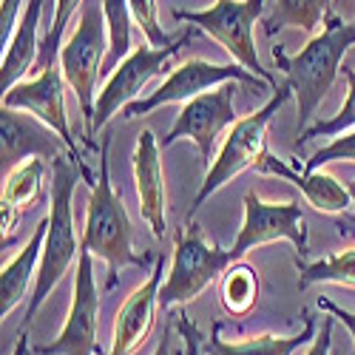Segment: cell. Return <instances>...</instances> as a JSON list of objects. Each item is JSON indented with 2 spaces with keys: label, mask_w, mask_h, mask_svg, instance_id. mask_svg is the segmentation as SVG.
<instances>
[{
  "label": "cell",
  "mask_w": 355,
  "mask_h": 355,
  "mask_svg": "<svg viewBox=\"0 0 355 355\" xmlns=\"http://www.w3.org/2000/svg\"><path fill=\"white\" fill-rule=\"evenodd\" d=\"M233 250H222L208 245L193 222L176 230L173 236V259L168 279L159 287V307L168 310L173 304H188L208 287L227 264H233Z\"/></svg>",
  "instance_id": "cell-7"
},
{
  "label": "cell",
  "mask_w": 355,
  "mask_h": 355,
  "mask_svg": "<svg viewBox=\"0 0 355 355\" xmlns=\"http://www.w3.org/2000/svg\"><path fill=\"white\" fill-rule=\"evenodd\" d=\"M347 191H349L352 205H355V182H349V185H347ZM341 230H355V214H352V216H347V222H341Z\"/></svg>",
  "instance_id": "cell-35"
},
{
  "label": "cell",
  "mask_w": 355,
  "mask_h": 355,
  "mask_svg": "<svg viewBox=\"0 0 355 355\" xmlns=\"http://www.w3.org/2000/svg\"><path fill=\"white\" fill-rule=\"evenodd\" d=\"M77 173H80V168H74L69 162V157L54 159L49 230H46V242H43V253H40V264H37V279H35V287H32V302H28L23 330L32 324V318L37 315L43 302L51 295V290L69 273L71 261L80 259V245L83 242L74 236V214H71Z\"/></svg>",
  "instance_id": "cell-3"
},
{
  "label": "cell",
  "mask_w": 355,
  "mask_h": 355,
  "mask_svg": "<svg viewBox=\"0 0 355 355\" xmlns=\"http://www.w3.org/2000/svg\"><path fill=\"white\" fill-rule=\"evenodd\" d=\"M299 290H307L318 282H333V284H355V248L341 250L336 256H327L313 264H299Z\"/></svg>",
  "instance_id": "cell-25"
},
{
  "label": "cell",
  "mask_w": 355,
  "mask_h": 355,
  "mask_svg": "<svg viewBox=\"0 0 355 355\" xmlns=\"http://www.w3.org/2000/svg\"><path fill=\"white\" fill-rule=\"evenodd\" d=\"M227 80H239V83H248V85H256L259 92L264 85L261 77H256L253 71H248L245 66L239 63H208V60H188L182 66H176L165 83L151 92L145 100H134L123 108V116L125 120H134V116H142V114H151L154 108L159 105H168V103H188L205 92H211V88L227 83Z\"/></svg>",
  "instance_id": "cell-8"
},
{
  "label": "cell",
  "mask_w": 355,
  "mask_h": 355,
  "mask_svg": "<svg viewBox=\"0 0 355 355\" xmlns=\"http://www.w3.org/2000/svg\"><path fill=\"white\" fill-rule=\"evenodd\" d=\"M97 327H100V295L92 268V250L80 245L77 259V279H74V295L71 310L63 324L60 336L51 344H37L35 352L40 355H100L97 347Z\"/></svg>",
  "instance_id": "cell-12"
},
{
  "label": "cell",
  "mask_w": 355,
  "mask_h": 355,
  "mask_svg": "<svg viewBox=\"0 0 355 355\" xmlns=\"http://www.w3.org/2000/svg\"><path fill=\"white\" fill-rule=\"evenodd\" d=\"M259 302V273L256 268L245 264L242 259L230 264V270L222 282V304L230 315L245 318Z\"/></svg>",
  "instance_id": "cell-22"
},
{
  "label": "cell",
  "mask_w": 355,
  "mask_h": 355,
  "mask_svg": "<svg viewBox=\"0 0 355 355\" xmlns=\"http://www.w3.org/2000/svg\"><path fill=\"white\" fill-rule=\"evenodd\" d=\"M46 230H49V216L37 222L28 245L0 270V315H9L28 290V282L37 279V264H40V253H43V242H46Z\"/></svg>",
  "instance_id": "cell-19"
},
{
  "label": "cell",
  "mask_w": 355,
  "mask_h": 355,
  "mask_svg": "<svg viewBox=\"0 0 355 355\" xmlns=\"http://www.w3.org/2000/svg\"><path fill=\"white\" fill-rule=\"evenodd\" d=\"M245 222L239 227V236L233 242V256L239 261L248 250L268 245L276 239H287L293 242L299 261L307 256V227H304V216H302V205L299 202H264L256 191H248L245 199Z\"/></svg>",
  "instance_id": "cell-11"
},
{
  "label": "cell",
  "mask_w": 355,
  "mask_h": 355,
  "mask_svg": "<svg viewBox=\"0 0 355 355\" xmlns=\"http://www.w3.org/2000/svg\"><path fill=\"white\" fill-rule=\"evenodd\" d=\"M176 333H180L182 341H185V355H202L205 338H202L199 327H196V324L185 313H176Z\"/></svg>",
  "instance_id": "cell-30"
},
{
  "label": "cell",
  "mask_w": 355,
  "mask_h": 355,
  "mask_svg": "<svg viewBox=\"0 0 355 355\" xmlns=\"http://www.w3.org/2000/svg\"><path fill=\"white\" fill-rule=\"evenodd\" d=\"M344 77H347V83H349V94H347L341 111H338L336 116H330V120H321V123H315L313 128H307L299 139H295V148H304V142L313 139V137H336V134H344V131L355 128V69L347 66V69H344Z\"/></svg>",
  "instance_id": "cell-26"
},
{
  "label": "cell",
  "mask_w": 355,
  "mask_h": 355,
  "mask_svg": "<svg viewBox=\"0 0 355 355\" xmlns=\"http://www.w3.org/2000/svg\"><path fill=\"white\" fill-rule=\"evenodd\" d=\"M264 3H268V0H216V3L211 9H205V12L176 9L173 17L196 23L205 35H211L233 57V63L245 66L248 71H253L264 83H270V88L276 92L279 83L270 74V69L261 66L259 51H256V40H253V26L261 17Z\"/></svg>",
  "instance_id": "cell-6"
},
{
  "label": "cell",
  "mask_w": 355,
  "mask_h": 355,
  "mask_svg": "<svg viewBox=\"0 0 355 355\" xmlns=\"http://www.w3.org/2000/svg\"><path fill=\"white\" fill-rule=\"evenodd\" d=\"M219 330H222V324L216 321L214 330H211V338H205V352H208V355H293L302 344L313 341L315 324H313L310 313H304V330L302 333L287 336V338L264 333L259 338H245V341H236V344L222 341Z\"/></svg>",
  "instance_id": "cell-20"
},
{
  "label": "cell",
  "mask_w": 355,
  "mask_h": 355,
  "mask_svg": "<svg viewBox=\"0 0 355 355\" xmlns=\"http://www.w3.org/2000/svg\"><path fill=\"white\" fill-rule=\"evenodd\" d=\"M83 3H85V0H57V3H54V20H51V28H49V35H46L40 69L57 63V54H60V40H63V32H66V23L71 20L74 9L83 6Z\"/></svg>",
  "instance_id": "cell-27"
},
{
  "label": "cell",
  "mask_w": 355,
  "mask_h": 355,
  "mask_svg": "<svg viewBox=\"0 0 355 355\" xmlns=\"http://www.w3.org/2000/svg\"><path fill=\"white\" fill-rule=\"evenodd\" d=\"M333 327H336V315H324V324H321V330L318 336L313 338L307 355H330V344H333Z\"/></svg>",
  "instance_id": "cell-32"
},
{
  "label": "cell",
  "mask_w": 355,
  "mask_h": 355,
  "mask_svg": "<svg viewBox=\"0 0 355 355\" xmlns=\"http://www.w3.org/2000/svg\"><path fill=\"white\" fill-rule=\"evenodd\" d=\"M154 355H171V330H168V327H165V333H162V338H159Z\"/></svg>",
  "instance_id": "cell-34"
},
{
  "label": "cell",
  "mask_w": 355,
  "mask_h": 355,
  "mask_svg": "<svg viewBox=\"0 0 355 355\" xmlns=\"http://www.w3.org/2000/svg\"><path fill=\"white\" fill-rule=\"evenodd\" d=\"M20 3H23V0H3V3H0V43H3V49L12 40L15 28L20 23V17H17Z\"/></svg>",
  "instance_id": "cell-31"
},
{
  "label": "cell",
  "mask_w": 355,
  "mask_h": 355,
  "mask_svg": "<svg viewBox=\"0 0 355 355\" xmlns=\"http://www.w3.org/2000/svg\"><path fill=\"white\" fill-rule=\"evenodd\" d=\"M185 43H191V32L182 35V37H176L171 46H151V43L137 46L125 57V60L108 74L103 92L97 94V120H94V128L100 131L116 111L125 108L128 103H134L151 77L168 71V60Z\"/></svg>",
  "instance_id": "cell-10"
},
{
  "label": "cell",
  "mask_w": 355,
  "mask_h": 355,
  "mask_svg": "<svg viewBox=\"0 0 355 355\" xmlns=\"http://www.w3.org/2000/svg\"><path fill=\"white\" fill-rule=\"evenodd\" d=\"M43 15V0H28L26 9L20 12V23L15 28L12 40L3 49V60H0V92H12L20 83V77L37 63V28Z\"/></svg>",
  "instance_id": "cell-18"
},
{
  "label": "cell",
  "mask_w": 355,
  "mask_h": 355,
  "mask_svg": "<svg viewBox=\"0 0 355 355\" xmlns=\"http://www.w3.org/2000/svg\"><path fill=\"white\" fill-rule=\"evenodd\" d=\"M338 159L355 162V131H347L344 137H336L333 142H327L324 148H318V151L313 154V159H307L304 171H318L321 165L338 162Z\"/></svg>",
  "instance_id": "cell-29"
},
{
  "label": "cell",
  "mask_w": 355,
  "mask_h": 355,
  "mask_svg": "<svg viewBox=\"0 0 355 355\" xmlns=\"http://www.w3.org/2000/svg\"><path fill=\"white\" fill-rule=\"evenodd\" d=\"M253 168H256L259 173L279 176V180H287V182H293L295 188H302V193L307 196V202L313 205L315 211H321V214H344L349 205H352L349 191H347L341 182H336V176L318 173V171H304V173H299V171H293L287 162L276 159L270 151H264V154L256 159Z\"/></svg>",
  "instance_id": "cell-17"
},
{
  "label": "cell",
  "mask_w": 355,
  "mask_h": 355,
  "mask_svg": "<svg viewBox=\"0 0 355 355\" xmlns=\"http://www.w3.org/2000/svg\"><path fill=\"white\" fill-rule=\"evenodd\" d=\"M290 94H293L290 83H282L273 92V97L264 103L259 111L248 114L245 120H236L230 125V134L225 137V142L219 148V157L211 162L208 173H205V182H202V188H199V193H196V199L191 205V214H188L191 219H193V214L202 208L205 199H208L211 193H216L222 185H227L233 176H239L242 171L253 168L256 159L268 151V148H264V137H268V128L273 123V116L287 105Z\"/></svg>",
  "instance_id": "cell-5"
},
{
  "label": "cell",
  "mask_w": 355,
  "mask_h": 355,
  "mask_svg": "<svg viewBox=\"0 0 355 355\" xmlns=\"http://www.w3.org/2000/svg\"><path fill=\"white\" fill-rule=\"evenodd\" d=\"M12 355H28V341H26V333H20V338L15 341V352Z\"/></svg>",
  "instance_id": "cell-36"
},
{
  "label": "cell",
  "mask_w": 355,
  "mask_h": 355,
  "mask_svg": "<svg viewBox=\"0 0 355 355\" xmlns=\"http://www.w3.org/2000/svg\"><path fill=\"white\" fill-rule=\"evenodd\" d=\"M108 51V26L103 15V3L97 0H85L80 23L74 35L60 49V69L66 77V85L74 88V94L83 108L85 120V142L94 148V120H97V77L103 71V57Z\"/></svg>",
  "instance_id": "cell-4"
},
{
  "label": "cell",
  "mask_w": 355,
  "mask_h": 355,
  "mask_svg": "<svg viewBox=\"0 0 355 355\" xmlns=\"http://www.w3.org/2000/svg\"><path fill=\"white\" fill-rule=\"evenodd\" d=\"M330 15V0H276L273 12L264 17V32L270 37L279 28H302V32H315L318 23Z\"/></svg>",
  "instance_id": "cell-21"
},
{
  "label": "cell",
  "mask_w": 355,
  "mask_h": 355,
  "mask_svg": "<svg viewBox=\"0 0 355 355\" xmlns=\"http://www.w3.org/2000/svg\"><path fill=\"white\" fill-rule=\"evenodd\" d=\"M74 151L63 142V137L49 128L35 114L17 108H0V173L3 180L26 159H60ZM77 165V157H74Z\"/></svg>",
  "instance_id": "cell-13"
},
{
  "label": "cell",
  "mask_w": 355,
  "mask_h": 355,
  "mask_svg": "<svg viewBox=\"0 0 355 355\" xmlns=\"http://www.w3.org/2000/svg\"><path fill=\"white\" fill-rule=\"evenodd\" d=\"M318 307H321L324 313H330V315L341 318V324H344V327L349 330L352 344H355V313H352V310H347V307H338L333 299H327V295H321V299H318Z\"/></svg>",
  "instance_id": "cell-33"
},
{
  "label": "cell",
  "mask_w": 355,
  "mask_h": 355,
  "mask_svg": "<svg viewBox=\"0 0 355 355\" xmlns=\"http://www.w3.org/2000/svg\"><path fill=\"white\" fill-rule=\"evenodd\" d=\"M165 279V259L157 256V264L148 282L142 287H137L128 302L123 304V310L116 313V324H114V341H111V352L108 355H131L154 327V315L159 307V287Z\"/></svg>",
  "instance_id": "cell-15"
},
{
  "label": "cell",
  "mask_w": 355,
  "mask_h": 355,
  "mask_svg": "<svg viewBox=\"0 0 355 355\" xmlns=\"http://www.w3.org/2000/svg\"><path fill=\"white\" fill-rule=\"evenodd\" d=\"M63 69L60 66H46L40 69L37 77L26 80V83H17L12 92L3 94V108H17V111H28L35 114L37 120H43L49 128H54L57 134L63 137V142L74 151L77 157V168L85 165L77 154V145H74V137H71V128H69V114H66V100H63Z\"/></svg>",
  "instance_id": "cell-14"
},
{
  "label": "cell",
  "mask_w": 355,
  "mask_h": 355,
  "mask_svg": "<svg viewBox=\"0 0 355 355\" xmlns=\"http://www.w3.org/2000/svg\"><path fill=\"white\" fill-rule=\"evenodd\" d=\"M43 173H46V159L40 157L26 159L3 180V196H0V202H9L15 208H26V205L32 208V202L37 199L40 185H43Z\"/></svg>",
  "instance_id": "cell-24"
},
{
  "label": "cell",
  "mask_w": 355,
  "mask_h": 355,
  "mask_svg": "<svg viewBox=\"0 0 355 355\" xmlns=\"http://www.w3.org/2000/svg\"><path fill=\"white\" fill-rule=\"evenodd\" d=\"M105 26H108V57L103 63V71H114L125 57L134 51L131 49V6L128 0H100Z\"/></svg>",
  "instance_id": "cell-23"
},
{
  "label": "cell",
  "mask_w": 355,
  "mask_h": 355,
  "mask_svg": "<svg viewBox=\"0 0 355 355\" xmlns=\"http://www.w3.org/2000/svg\"><path fill=\"white\" fill-rule=\"evenodd\" d=\"M236 83H239V80H227V83L211 88V92H205V94L188 100L182 105V111L176 114L171 131L162 137L159 145L171 148L176 139H191L199 148L202 165L211 168V157H214L216 139L222 137L225 128H230L236 120H239V116H236V108H233Z\"/></svg>",
  "instance_id": "cell-9"
},
{
  "label": "cell",
  "mask_w": 355,
  "mask_h": 355,
  "mask_svg": "<svg viewBox=\"0 0 355 355\" xmlns=\"http://www.w3.org/2000/svg\"><path fill=\"white\" fill-rule=\"evenodd\" d=\"M108 151H111V134H105L100 142V176L88 185L92 188V196H88L85 230H83L80 242L85 250H92V256H100L108 264V287H116L120 270L125 264L142 268L148 256L134 253V227H131L123 199L114 193Z\"/></svg>",
  "instance_id": "cell-2"
},
{
  "label": "cell",
  "mask_w": 355,
  "mask_h": 355,
  "mask_svg": "<svg viewBox=\"0 0 355 355\" xmlns=\"http://www.w3.org/2000/svg\"><path fill=\"white\" fill-rule=\"evenodd\" d=\"M134 180L139 196V214L148 222L151 233L162 242L165 239V176L159 159V139L151 128L139 131L134 148Z\"/></svg>",
  "instance_id": "cell-16"
},
{
  "label": "cell",
  "mask_w": 355,
  "mask_h": 355,
  "mask_svg": "<svg viewBox=\"0 0 355 355\" xmlns=\"http://www.w3.org/2000/svg\"><path fill=\"white\" fill-rule=\"evenodd\" d=\"M355 46V23H344L338 15L324 17V28L310 37V43L299 54H284L279 46L273 49V60L284 71L295 103H299V123H295V139L307 128L315 108L336 83V74L341 69V57L347 49Z\"/></svg>",
  "instance_id": "cell-1"
},
{
  "label": "cell",
  "mask_w": 355,
  "mask_h": 355,
  "mask_svg": "<svg viewBox=\"0 0 355 355\" xmlns=\"http://www.w3.org/2000/svg\"><path fill=\"white\" fill-rule=\"evenodd\" d=\"M131 6V17L134 23L139 26V32L148 37L151 46H171L173 37L165 35V28L159 23V15H157V0H128Z\"/></svg>",
  "instance_id": "cell-28"
}]
</instances>
